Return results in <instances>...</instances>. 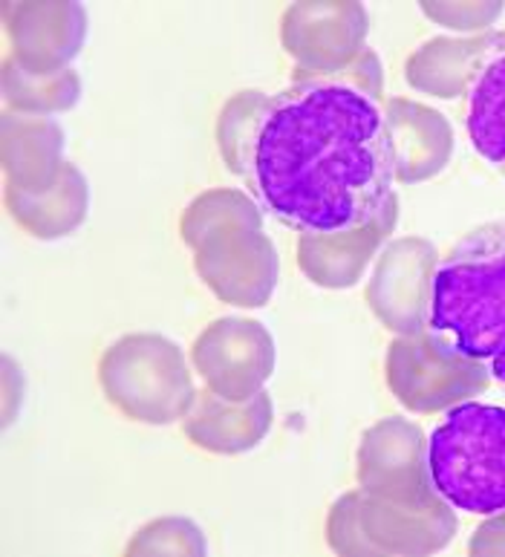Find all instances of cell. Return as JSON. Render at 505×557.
<instances>
[{
    "label": "cell",
    "instance_id": "cell-1",
    "mask_svg": "<svg viewBox=\"0 0 505 557\" xmlns=\"http://www.w3.org/2000/svg\"><path fill=\"white\" fill-rule=\"evenodd\" d=\"M246 180L298 234H338L387 209L396 162L384 108L341 78L295 82L269 101Z\"/></svg>",
    "mask_w": 505,
    "mask_h": 557
},
{
    "label": "cell",
    "instance_id": "cell-2",
    "mask_svg": "<svg viewBox=\"0 0 505 557\" xmlns=\"http://www.w3.org/2000/svg\"><path fill=\"white\" fill-rule=\"evenodd\" d=\"M428 330L480 361L505 347V220L465 234L436 263Z\"/></svg>",
    "mask_w": 505,
    "mask_h": 557
},
{
    "label": "cell",
    "instance_id": "cell-3",
    "mask_svg": "<svg viewBox=\"0 0 505 557\" xmlns=\"http://www.w3.org/2000/svg\"><path fill=\"white\" fill-rule=\"evenodd\" d=\"M197 251L194 267L214 295L234 307H263L278 283V251L263 234V216L241 191H208L180 223Z\"/></svg>",
    "mask_w": 505,
    "mask_h": 557
},
{
    "label": "cell",
    "instance_id": "cell-4",
    "mask_svg": "<svg viewBox=\"0 0 505 557\" xmlns=\"http://www.w3.org/2000/svg\"><path fill=\"white\" fill-rule=\"evenodd\" d=\"M433 488L465 515L505 511V408L463 401L428 440Z\"/></svg>",
    "mask_w": 505,
    "mask_h": 557
},
{
    "label": "cell",
    "instance_id": "cell-5",
    "mask_svg": "<svg viewBox=\"0 0 505 557\" xmlns=\"http://www.w3.org/2000/svg\"><path fill=\"white\" fill-rule=\"evenodd\" d=\"M99 382L110 405L133 422L171 424L197 401L183 349L153 333L125 335L104 349Z\"/></svg>",
    "mask_w": 505,
    "mask_h": 557
},
{
    "label": "cell",
    "instance_id": "cell-6",
    "mask_svg": "<svg viewBox=\"0 0 505 557\" xmlns=\"http://www.w3.org/2000/svg\"><path fill=\"white\" fill-rule=\"evenodd\" d=\"M456 517L445 499L433 506H405L358 488L332 506L327 537L341 555H431L445 549Z\"/></svg>",
    "mask_w": 505,
    "mask_h": 557
},
{
    "label": "cell",
    "instance_id": "cell-7",
    "mask_svg": "<svg viewBox=\"0 0 505 557\" xmlns=\"http://www.w3.org/2000/svg\"><path fill=\"white\" fill-rule=\"evenodd\" d=\"M387 387L414 413L454 408L480 396L491 382V370L480 358L459 356L440 335L422 330L390 344Z\"/></svg>",
    "mask_w": 505,
    "mask_h": 557
},
{
    "label": "cell",
    "instance_id": "cell-8",
    "mask_svg": "<svg viewBox=\"0 0 505 557\" xmlns=\"http://www.w3.org/2000/svg\"><path fill=\"white\" fill-rule=\"evenodd\" d=\"M358 485L365 494L405 506L440 503L442 497L433 488L428 468V440L422 428L402 417L373 424L358 448Z\"/></svg>",
    "mask_w": 505,
    "mask_h": 557
},
{
    "label": "cell",
    "instance_id": "cell-9",
    "mask_svg": "<svg viewBox=\"0 0 505 557\" xmlns=\"http://www.w3.org/2000/svg\"><path fill=\"white\" fill-rule=\"evenodd\" d=\"M208 391L225 401H249L263 393L274 373V342L269 330L246 318H220L206 326L190 349Z\"/></svg>",
    "mask_w": 505,
    "mask_h": 557
},
{
    "label": "cell",
    "instance_id": "cell-10",
    "mask_svg": "<svg viewBox=\"0 0 505 557\" xmlns=\"http://www.w3.org/2000/svg\"><path fill=\"white\" fill-rule=\"evenodd\" d=\"M370 17L361 3H298L283 15V47L295 82L332 78L365 50Z\"/></svg>",
    "mask_w": 505,
    "mask_h": 557
},
{
    "label": "cell",
    "instance_id": "cell-11",
    "mask_svg": "<svg viewBox=\"0 0 505 557\" xmlns=\"http://www.w3.org/2000/svg\"><path fill=\"white\" fill-rule=\"evenodd\" d=\"M436 269V249L422 237H402L390 243L375 263L367 286V304L393 333L416 335L428 330L431 281Z\"/></svg>",
    "mask_w": 505,
    "mask_h": 557
},
{
    "label": "cell",
    "instance_id": "cell-12",
    "mask_svg": "<svg viewBox=\"0 0 505 557\" xmlns=\"http://www.w3.org/2000/svg\"><path fill=\"white\" fill-rule=\"evenodd\" d=\"M3 15L12 61L35 75L66 70L87 38V12L78 3H9Z\"/></svg>",
    "mask_w": 505,
    "mask_h": 557
},
{
    "label": "cell",
    "instance_id": "cell-13",
    "mask_svg": "<svg viewBox=\"0 0 505 557\" xmlns=\"http://www.w3.org/2000/svg\"><path fill=\"white\" fill-rule=\"evenodd\" d=\"M398 223V197L387 202L375 220L338 234H300L298 263L304 275L327 289H349L365 275L367 263L379 255Z\"/></svg>",
    "mask_w": 505,
    "mask_h": 557
},
{
    "label": "cell",
    "instance_id": "cell-14",
    "mask_svg": "<svg viewBox=\"0 0 505 557\" xmlns=\"http://www.w3.org/2000/svg\"><path fill=\"white\" fill-rule=\"evenodd\" d=\"M396 180L405 185L424 183L451 162L454 131L447 119L419 101L390 99L384 104Z\"/></svg>",
    "mask_w": 505,
    "mask_h": 557
},
{
    "label": "cell",
    "instance_id": "cell-15",
    "mask_svg": "<svg viewBox=\"0 0 505 557\" xmlns=\"http://www.w3.org/2000/svg\"><path fill=\"white\" fill-rule=\"evenodd\" d=\"M465 131L473 150L505 176V29L489 33L465 90Z\"/></svg>",
    "mask_w": 505,
    "mask_h": 557
},
{
    "label": "cell",
    "instance_id": "cell-16",
    "mask_svg": "<svg viewBox=\"0 0 505 557\" xmlns=\"http://www.w3.org/2000/svg\"><path fill=\"white\" fill-rule=\"evenodd\" d=\"M272 428V396L257 393L249 401H225L214 393H199L185 417V433L197 448L211 454H243L255 448Z\"/></svg>",
    "mask_w": 505,
    "mask_h": 557
},
{
    "label": "cell",
    "instance_id": "cell-17",
    "mask_svg": "<svg viewBox=\"0 0 505 557\" xmlns=\"http://www.w3.org/2000/svg\"><path fill=\"white\" fill-rule=\"evenodd\" d=\"M64 131L52 119L7 113L3 119V171L7 185L21 191H47L56 185L64 159Z\"/></svg>",
    "mask_w": 505,
    "mask_h": 557
},
{
    "label": "cell",
    "instance_id": "cell-18",
    "mask_svg": "<svg viewBox=\"0 0 505 557\" xmlns=\"http://www.w3.org/2000/svg\"><path fill=\"white\" fill-rule=\"evenodd\" d=\"M7 206L17 223L38 240H56L73 234L87 216L90 185L73 162H64L56 185L47 191H21L7 185Z\"/></svg>",
    "mask_w": 505,
    "mask_h": 557
},
{
    "label": "cell",
    "instance_id": "cell-19",
    "mask_svg": "<svg viewBox=\"0 0 505 557\" xmlns=\"http://www.w3.org/2000/svg\"><path fill=\"white\" fill-rule=\"evenodd\" d=\"M485 38H433L407 59L405 78L414 90L440 99H456L468 90L473 64L480 59Z\"/></svg>",
    "mask_w": 505,
    "mask_h": 557
},
{
    "label": "cell",
    "instance_id": "cell-20",
    "mask_svg": "<svg viewBox=\"0 0 505 557\" xmlns=\"http://www.w3.org/2000/svg\"><path fill=\"white\" fill-rule=\"evenodd\" d=\"M3 92H7V104L15 108L17 113H59L70 110L82 96V78L66 67L52 75H35L24 70L17 61L7 59L3 64Z\"/></svg>",
    "mask_w": 505,
    "mask_h": 557
},
{
    "label": "cell",
    "instance_id": "cell-21",
    "mask_svg": "<svg viewBox=\"0 0 505 557\" xmlns=\"http://www.w3.org/2000/svg\"><path fill=\"white\" fill-rule=\"evenodd\" d=\"M269 101H272V96H266V92L246 90L237 92L223 108V116L217 125V141H220L225 165L232 168L234 174L246 176L257 127H260V119H263Z\"/></svg>",
    "mask_w": 505,
    "mask_h": 557
},
{
    "label": "cell",
    "instance_id": "cell-22",
    "mask_svg": "<svg viewBox=\"0 0 505 557\" xmlns=\"http://www.w3.org/2000/svg\"><path fill=\"white\" fill-rule=\"evenodd\" d=\"M157 552H190L202 555L206 541L190 520L183 517H165L157 523L145 525L127 546V555H157Z\"/></svg>",
    "mask_w": 505,
    "mask_h": 557
},
{
    "label": "cell",
    "instance_id": "cell-23",
    "mask_svg": "<svg viewBox=\"0 0 505 557\" xmlns=\"http://www.w3.org/2000/svg\"><path fill=\"white\" fill-rule=\"evenodd\" d=\"M422 12L447 29L477 33L503 15V3H431V0H424Z\"/></svg>",
    "mask_w": 505,
    "mask_h": 557
},
{
    "label": "cell",
    "instance_id": "cell-24",
    "mask_svg": "<svg viewBox=\"0 0 505 557\" xmlns=\"http://www.w3.org/2000/svg\"><path fill=\"white\" fill-rule=\"evenodd\" d=\"M471 555H505V511L491 515L489 523H482L468 546Z\"/></svg>",
    "mask_w": 505,
    "mask_h": 557
},
{
    "label": "cell",
    "instance_id": "cell-25",
    "mask_svg": "<svg viewBox=\"0 0 505 557\" xmlns=\"http://www.w3.org/2000/svg\"><path fill=\"white\" fill-rule=\"evenodd\" d=\"M489 370H491V379H494V382H497L500 387H503V391H505V347L500 349L497 356L491 358Z\"/></svg>",
    "mask_w": 505,
    "mask_h": 557
}]
</instances>
